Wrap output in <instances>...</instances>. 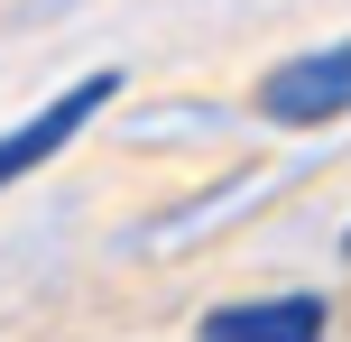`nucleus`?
<instances>
[{"mask_svg":"<svg viewBox=\"0 0 351 342\" xmlns=\"http://www.w3.org/2000/svg\"><path fill=\"white\" fill-rule=\"evenodd\" d=\"M259 111L278 130H324V121H351V37L333 47H305L287 65L259 74Z\"/></svg>","mask_w":351,"mask_h":342,"instance_id":"nucleus-1","label":"nucleus"},{"mask_svg":"<svg viewBox=\"0 0 351 342\" xmlns=\"http://www.w3.org/2000/svg\"><path fill=\"white\" fill-rule=\"evenodd\" d=\"M111 102H121V74H111V65H93L84 84H65V93H56L47 111H28L19 130H0V195H10L19 176H37V167H47V158H56L65 139H84V130L102 121Z\"/></svg>","mask_w":351,"mask_h":342,"instance_id":"nucleus-2","label":"nucleus"},{"mask_svg":"<svg viewBox=\"0 0 351 342\" xmlns=\"http://www.w3.org/2000/svg\"><path fill=\"white\" fill-rule=\"evenodd\" d=\"M333 306L315 287H287V296H241V306H213L194 342H324Z\"/></svg>","mask_w":351,"mask_h":342,"instance_id":"nucleus-3","label":"nucleus"},{"mask_svg":"<svg viewBox=\"0 0 351 342\" xmlns=\"http://www.w3.org/2000/svg\"><path fill=\"white\" fill-rule=\"evenodd\" d=\"M342 250H351V232H342Z\"/></svg>","mask_w":351,"mask_h":342,"instance_id":"nucleus-4","label":"nucleus"}]
</instances>
